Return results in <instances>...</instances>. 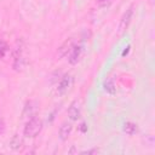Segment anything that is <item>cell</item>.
Returning a JSON list of instances; mask_svg holds the SVG:
<instances>
[{
	"mask_svg": "<svg viewBox=\"0 0 155 155\" xmlns=\"http://www.w3.org/2000/svg\"><path fill=\"white\" fill-rule=\"evenodd\" d=\"M132 17H133V6H130L124 12V15H122V17L120 19V23H119V33L120 34L124 33L128 28V25H130V23L132 21Z\"/></svg>",
	"mask_w": 155,
	"mask_h": 155,
	"instance_id": "cell-2",
	"label": "cell"
},
{
	"mask_svg": "<svg viewBox=\"0 0 155 155\" xmlns=\"http://www.w3.org/2000/svg\"><path fill=\"white\" fill-rule=\"evenodd\" d=\"M71 81H73V79H71L70 75H64L63 78H61V79L58 80V87H57L58 92H59V93L65 92V91L70 87Z\"/></svg>",
	"mask_w": 155,
	"mask_h": 155,
	"instance_id": "cell-8",
	"label": "cell"
},
{
	"mask_svg": "<svg viewBox=\"0 0 155 155\" xmlns=\"http://www.w3.org/2000/svg\"><path fill=\"white\" fill-rule=\"evenodd\" d=\"M41 130H42V120L38 116H33L28 119V121L25 122L23 133L28 138H34L41 132Z\"/></svg>",
	"mask_w": 155,
	"mask_h": 155,
	"instance_id": "cell-1",
	"label": "cell"
},
{
	"mask_svg": "<svg viewBox=\"0 0 155 155\" xmlns=\"http://www.w3.org/2000/svg\"><path fill=\"white\" fill-rule=\"evenodd\" d=\"M150 2H151V4H154V0H150Z\"/></svg>",
	"mask_w": 155,
	"mask_h": 155,
	"instance_id": "cell-19",
	"label": "cell"
},
{
	"mask_svg": "<svg viewBox=\"0 0 155 155\" xmlns=\"http://www.w3.org/2000/svg\"><path fill=\"white\" fill-rule=\"evenodd\" d=\"M110 1H111V0H97V4H98V6L104 7V6L109 5V4H110Z\"/></svg>",
	"mask_w": 155,
	"mask_h": 155,
	"instance_id": "cell-15",
	"label": "cell"
},
{
	"mask_svg": "<svg viewBox=\"0 0 155 155\" xmlns=\"http://www.w3.org/2000/svg\"><path fill=\"white\" fill-rule=\"evenodd\" d=\"M5 130H6V125H5V121L2 119V116H0V137L5 133Z\"/></svg>",
	"mask_w": 155,
	"mask_h": 155,
	"instance_id": "cell-13",
	"label": "cell"
},
{
	"mask_svg": "<svg viewBox=\"0 0 155 155\" xmlns=\"http://www.w3.org/2000/svg\"><path fill=\"white\" fill-rule=\"evenodd\" d=\"M81 131H82V132H86V124H85V122L81 124Z\"/></svg>",
	"mask_w": 155,
	"mask_h": 155,
	"instance_id": "cell-16",
	"label": "cell"
},
{
	"mask_svg": "<svg viewBox=\"0 0 155 155\" xmlns=\"http://www.w3.org/2000/svg\"><path fill=\"white\" fill-rule=\"evenodd\" d=\"M73 131V125L70 122H63L61 126H59V130H58V136L61 138V140H67L68 137L70 136Z\"/></svg>",
	"mask_w": 155,
	"mask_h": 155,
	"instance_id": "cell-7",
	"label": "cell"
},
{
	"mask_svg": "<svg viewBox=\"0 0 155 155\" xmlns=\"http://www.w3.org/2000/svg\"><path fill=\"white\" fill-rule=\"evenodd\" d=\"M6 51H7V44L4 40H0V58L5 56Z\"/></svg>",
	"mask_w": 155,
	"mask_h": 155,
	"instance_id": "cell-12",
	"label": "cell"
},
{
	"mask_svg": "<svg viewBox=\"0 0 155 155\" xmlns=\"http://www.w3.org/2000/svg\"><path fill=\"white\" fill-rule=\"evenodd\" d=\"M10 148L12 150H21L23 148V139L18 134H15L10 140Z\"/></svg>",
	"mask_w": 155,
	"mask_h": 155,
	"instance_id": "cell-10",
	"label": "cell"
},
{
	"mask_svg": "<svg viewBox=\"0 0 155 155\" xmlns=\"http://www.w3.org/2000/svg\"><path fill=\"white\" fill-rule=\"evenodd\" d=\"M36 110H38L36 103H35L34 101H28V102L25 103V105H24V110H23V114H22V115H23V117L30 119V117L35 116Z\"/></svg>",
	"mask_w": 155,
	"mask_h": 155,
	"instance_id": "cell-6",
	"label": "cell"
},
{
	"mask_svg": "<svg viewBox=\"0 0 155 155\" xmlns=\"http://www.w3.org/2000/svg\"><path fill=\"white\" fill-rule=\"evenodd\" d=\"M104 90H105L108 93L114 94V93L116 92V87H115V85H114V81H113V80L105 81V82H104Z\"/></svg>",
	"mask_w": 155,
	"mask_h": 155,
	"instance_id": "cell-11",
	"label": "cell"
},
{
	"mask_svg": "<svg viewBox=\"0 0 155 155\" xmlns=\"http://www.w3.org/2000/svg\"><path fill=\"white\" fill-rule=\"evenodd\" d=\"M74 151H75V149H74V148H71V149L69 150V153H74Z\"/></svg>",
	"mask_w": 155,
	"mask_h": 155,
	"instance_id": "cell-18",
	"label": "cell"
},
{
	"mask_svg": "<svg viewBox=\"0 0 155 155\" xmlns=\"http://www.w3.org/2000/svg\"><path fill=\"white\" fill-rule=\"evenodd\" d=\"M128 51H130V46H127V48H126V50H124V52H122V56L127 54V53H128Z\"/></svg>",
	"mask_w": 155,
	"mask_h": 155,
	"instance_id": "cell-17",
	"label": "cell"
},
{
	"mask_svg": "<svg viewBox=\"0 0 155 155\" xmlns=\"http://www.w3.org/2000/svg\"><path fill=\"white\" fill-rule=\"evenodd\" d=\"M99 153V149L94 148V149H88V150H84L81 151V154H98Z\"/></svg>",
	"mask_w": 155,
	"mask_h": 155,
	"instance_id": "cell-14",
	"label": "cell"
},
{
	"mask_svg": "<svg viewBox=\"0 0 155 155\" xmlns=\"http://www.w3.org/2000/svg\"><path fill=\"white\" fill-rule=\"evenodd\" d=\"M81 53H82V47L80 45H74L73 48L69 52V57H68L69 63L70 64H76L79 62L80 57H81Z\"/></svg>",
	"mask_w": 155,
	"mask_h": 155,
	"instance_id": "cell-5",
	"label": "cell"
},
{
	"mask_svg": "<svg viewBox=\"0 0 155 155\" xmlns=\"http://www.w3.org/2000/svg\"><path fill=\"white\" fill-rule=\"evenodd\" d=\"M73 46H74V39H73V38L65 39V40L63 41V44H62V45L58 47V50H57V57L61 59V58L68 56L69 52H70V50L73 48Z\"/></svg>",
	"mask_w": 155,
	"mask_h": 155,
	"instance_id": "cell-3",
	"label": "cell"
},
{
	"mask_svg": "<svg viewBox=\"0 0 155 155\" xmlns=\"http://www.w3.org/2000/svg\"><path fill=\"white\" fill-rule=\"evenodd\" d=\"M124 132L128 136H133L138 132V126L134 124V122H131V121H127L124 124V127H122Z\"/></svg>",
	"mask_w": 155,
	"mask_h": 155,
	"instance_id": "cell-9",
	"label": "cell"
},
{
	"mask_svg": "<svg viewBox=\"0 0 155 155\" xmlns=\"http://www.w3.org/2000/svg\"><path fill=\"white\" fill-rule=\"evenodd\" d=\"M68 116L71 121H76L81 116V107L78 101H74L70 103V105L68 108Z\"/></svg>",
	"mask_w": 155,
	"mask_h": 155,
	"instance_id": "cell-4",
	"label": "cell"
}]
</instances>
